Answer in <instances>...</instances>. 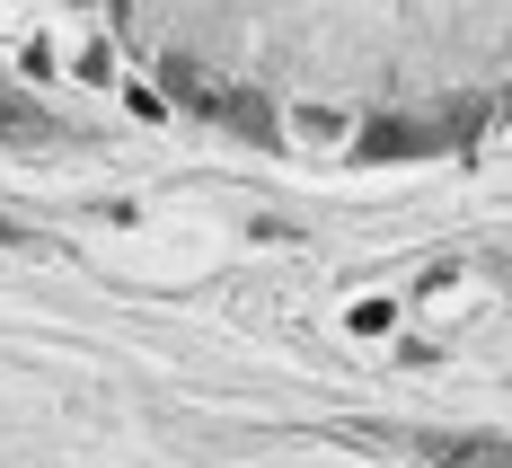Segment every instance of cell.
Instances as JSON below:
<instances>
[{
    "mask_svg": "<svg viewBox=\"0 0 512 468\" xmlns=\"http://www.w3.org/2000/svg\"><path fill=\"white\" fill-rule=\"evenodd\" d=\"M451 133H424V124H398V115H380L371 133H354V159H424V151H442Z\"/></svg>",
    "mask_w": 512,
    "mask_h": 468,
    "instance_id": "6da1fadb",
    "label": "cell"
},
{
    "mask_svg": "<svg viewBox=\"0 0 512 468\" xmlns=\"http://www.w3.org/2000/svg\"><path fill=\"white\" fill-rule=\"evenodd\" d=\"M424 460H451V468H512V442L504 433H433V442H415Z\"/></svg>",
    "mask_w": 512,
    "mask_h": 468,
    "instance_id": "7a4b0ae2",
    "label": "cell"
},
{
    "mask_svg": "<svg viewBox=\"0 0 512 468\" xmlns=\"http://www.w3.org/2000/svg\"><path fill=\"white\" fill-rule=\"evenodd\" d=\"M389 318H398V310H389V301H354V336H380Z\"/></svg>",
    "mask_w": 512,
    "mask_h": 468,
    "instance_id": "5b68a950",
    "label": "cell"
},
{
    "mask_svg": "<svg viewBox=\"0 0 512 468\" xmlns=\"http://www.w3.org/2000/svg\"><path fill=\"white\" fill-rule=\"evenodd\" d=\"M124 9H133V0H115V18H124Z\"/></svg>",
    "mask_w": 512,
    "mask_h": 468,
    "instance_id": "52a82bcc",
    "label": "cell"
},
{
    "mask_svg": "<svg viewBox=\"0 0 512 468\" xmlns=\"http://www.w3.org/2000/svg\"><path fill=\"white\" fill-rule=\"evenodd\" d=\"M504 106H512V98H504Z\"/></svg>",
    "mask_w": 512,
    "mask_h": 468,
    "instance_id": "9c48e42d",
    "label": "cell"
},
{
    "mask_svg": "<svg viewBox=\"0 0 512 468\" xmlns=\"http://www.w3.org/2000/svg\"><path fill=\"white\" fill-rule=\"evenodd\" d=\"M0 248H36V230H27V221H9V212H0Z\"/></svg>",
    "mask_w": 512,
    "mask_h": 468,
    "instance_id": "8992f818",
    "label": "cell"
},
{
    "mask_svg": "<svg viewBox=\"0 0 512 468\" xmlns=\"http://www.w3.org/2000/svg\"><path fill=\"white\" fill-rule=\"evenodd\" d=\"M504 283H512V265H504Z\"/></svg>",
    "mask_w": 512,
    "mask_h": 468,
    "instance_id": "ba28073f",
    "label": "cell"
},
{
    "mask_svg": "<svg viewBox=\"0 0 512 468\" xmlns=\"http://www.w3.org/2000/svg\"><path fill=\"white\" fill-rule=\"evenodd\" d=\"M159 80H168V98L186 106V115H212V106H221V80H204L186 53H159Z\"/></svg>",
    "mask_w": 512,
    "mask_h": 468,
    "instance_id": "277c9868",
    "label": "cell"
},
{
    "mask_svg": "<svg viewBox=\"0 0 512 468\" xmlns=\"http://www.w3.org/2000/svg\"><path fill=\"white\" fill-rule=\"evenodd\" d=\"M0 142H9V151H45V142H62V133H53V115L36 98H18V89L0 80Z\"/></svg>",
    "mask_w": 512,
    "mask_h": 468,
    "instance_id": "3957f363",
    "label": "cell"
}]
</instances>
